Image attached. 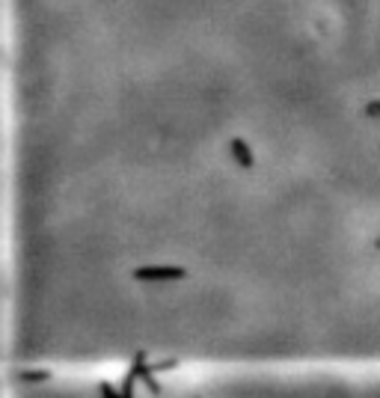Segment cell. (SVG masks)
Listing matches in <instances>:
<instances>
[{
  "label": "cell",
  "instance_id": "6da1fadb",
  "mask_svg": "<svg viewBox=\"0 0 380 398\" xmlns=\"http://www.w3.org/2000/svg\"><path fill=\"white\" fill-rule=\"evenodd\" d=\"M6 398H380V372H15Z\"/></svg>",
  "mask_w": 380,
  "mask_h": 398
}]
</instances>
